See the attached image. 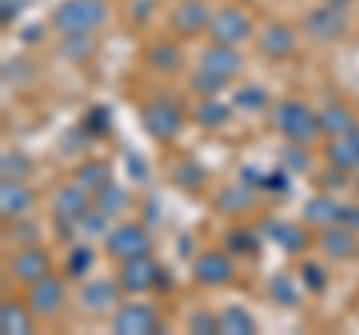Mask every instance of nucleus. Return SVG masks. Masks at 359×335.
Here are the masks:
<instances>
[{
  "label": "nucleus",
  "instance_id": "nucleus-14",
  "mask_svg": "<svg viewBox=\"0 0 359 335\" xmlns=\"http://www.w3.org/2000/svg\"><path fill=\"white\" fill-rule=\"evenodd\" d=\"M84 192H87L84 186H63L51 200L54 216L60 221H78L87 213V195Z\"/></svg>",
  "mask_w": 359,
  "mask_h": 335
},
{
  "label": "nucleus",
  "instance_id": "nucleus-12",
  "mask_svg": "<svg viewBox=\"0 0 359 335\" xmlns=\"http://www.w3.org/2000/svg\"><path fill=\"white\" fill-rule=\"evenodd\" d=\"M210 25V13L204 6V0H183L174 15H171V27L180 33V36H195Z\"/></svg>",
  "mask_w": 359,
  "mask_h": 335
},
{
  "label": "nucleus",
  "instance_id": "nucleus-44",
  "mask_svg": "<svg viewBox=\"0 0 359 335\" xmlns=\"http://www.w3.org/2000/svg\"><path fill=\"white\" fill-rule=\"evenodd\" d=\"M261 189H266V192H285V189H287L285 174H282V171H273V174H266V177H264V186H261Z\"/></svg>",
  "mask_w": 359,
  "mask_h": 335
},
{
  "label": "nucleus",
  "instance_id": "nucleus-3",
  "mask_svg": "<svg viewBox=\"0 0 359 335\" xmlns=\"http://www.w3.org/2000/svg\"><path fill=\"white\" fill-rule=\"evenodd\" d=\"M105 252L117 261H129L150 252V237L141 225H120L105 237Z\"/></svg>",
  "mask_w": 359,
  "mask_h": 335
},
{
  "label": "nucleus",
  "instance_id": "nucleus-18",
  "mask_svg": "<svg viewBox=\"0 0 359 335\" xmlns=\"http://www.w3.org/2000/svg\"><path fill=\"white\" fill-rule=\"evenodd\" d=\"M257 48H261L266 57L282 60V57H287V54L294 51V33H290L287 25H278V21H273V25L264 27L261 39H257Z\"/></svg>",
  "mask_w": 359,
  "mask_h": 335
},
{
  "label": "nucleus",
  "instance_id": "nucleus-47",
  "mask_svg": "<svg viewBox=\"0 0 359 335\" xmlns=\"http://www.w3.org/2000/svg\"><path fill=\"white\" fill-rule=\"evenodd\" d=\"M347 138H351V141L356 144V147H359V126H353L351 132H347Z\"/></svg>",
  "mask_w": 359,
  "mask_h": 335
},
{
  "label": "nucleus",
  "instance_id": "nucleus-29",
  "mask_svg": "<svg viewBox=\"0 0 359 335\" xmlns=\"http://www.w3.org/2000/svg\"><path fill=\"white\" fill-rule=\"evenodd\" d=\"M63 51V57H69V60H84L93 54V42H90V33H69L66 36V42L60 46Z\"/></svg>",
  "mask_w": 359,
  "mask_h": 335
},
{
  "label": "nucleus",
  "instance_id": "nucleus-25",
  "mask_svg": "<svg viewBox=\"0 0 359 335\" xmlns=\"http://www.w3.org/2000/svg\"><path fill=\"white\" fill-rule=\"evenodd\" d=\"M327 156H330V165L335 171H356L359 168V147L347 135L332 141L327 147Z\"/></svg>",
  "mask_w": 359,
  "mask_h": 335
},
{
  "label": "nucleus",
  "instance_id": "nucleus-41",
  "mask_svg": "<svg viewBox=\"0 0 359 335\" xmlns=\"http://www.w3.org/2000/svg\"><path fill=\"white\" fill-rule=\"evenodd\" d=\"M233 102H237L240 108H264L266 105V96H264V90L261 87H243V90L233 96Z\"/></svg>",
  "mask_w": 359,
  "mask_h": 335
},
{
  "label": "nucleus",
  "instance_id": "nucleus-39",
  "mask_svg": "<svg viewBox=\"0 0 359 335\" xmlns=\"http://www.w3.org/2000/svg\"><path fill=\"white\" fill-rule=\"evenodd\" d=\"M108 123H111V111L108 108H93L84 117V129L90 132V135H102V132H108Z\"/></svg>",
  "mask_w": 359,
  "mask_h": 335
},
{
  "label": "nucleus",
  "instance_id": "nucleus-7",
  "mask_svg": "<svg viewBox=\"0 0 359 335\" xmlns=\"http://www.w3.org/2000/svg\"><path fill=\"white\" fill-rule=\"evenodd\" d=\"M180 126H183V117H180V108L171 99H156L153 105L144 108V129H147L153 138H159V141L174 138Z\"/></svg>",
  "mask_w": 359,
  "mask_h": 335
},
{
  "label": "nucleus",
  "instance_id": "nucleus-2",
  "mask_svg": "<svg viewBox=\"0 0 359 335\" xmlns=\"http://www.w3.org/2000/svg\"><path fill=\"white\" fill-rule=\"evenodd\" d=\"M273 126L282 132V135L290 141V144H299V147H309V144L318 138L320 132V123H318V114L302 105V102H278L273 108Z\"/></svg>",
  "mask_w": 359,
  "mask_h": 335
},
{
  "label": "nucleus",
  "instance_id": "nucleus-17",
  "mask_svg": "<svg viewBox=\"0 0 359 335\" xmlns=\"http://www.w3.org/2000/svg\"><path fill=\"white\" fill-rule=\"evenodd\" d=\"M33 195L30 189L21 180H4L0 186V210H4V219H21L30 210Z\"/></svg>",
  "mask_w": 359,
  "mask_h": 335
},
{
  "label": "nucleus",
  "instance_id": "nucleus-43",
  "mask_svg": "<svg viewBox=\"0 0 359 335\" xmlns=\"http://www.w3.org/2000/svg\"><path fill=\"white\" fill-rule=\"evenodd\" d=\"M105 221H108V216H102L99 210H96V213H90V210H87V213L78 219V228L84 231V237H87V233H105Z\"/></svg>",
  "mask_w": 359,
  "mask_h": 335
},
{
  "label": "nucleus",
  "instance_id": "nucleus-13",
  "mask_svg": "<svg viewBox=\"0 0 359 335\" xmlns=\"http://www.w3.org/2000/svg\"><path fill=\"white\" fill-rule=\"evenodd\" d=\"M9 270H13V275L21 278V282H36V278L48 275V254L36 249V245H27V249L13 254Z\"/></svg>",
  "mask_w": 359,
  "mask_h": 335
},
{
  "label": "nucleus",
  "instance_id": "nucleus-38",
  "mask_svg": "<svg viewBox=\"0 0 359 335\" xmlns=\"http://www.w3.org/2000/svg\"><path fill=\"white\" fill-rule=\"evenodd\" d=\"M90 261H93V252H90L87 245H78V249H72V254H69L66 270H69V275H84L90 270Z\"/></svg>",
  "mask_w": 359,
  "mask_h": 335
},
{
  "label": "nucleus",
  "instance_id": "nucleus-24",
  "mask_svg": "<svg viewBox=\"0 0 359 335\" xmlns=\"http://www.w3.org/2000/svg\"><path fill=\"white\" fill-rule=\"evenodd\" d=\"M126 204H129V192H126V189H120V186H114V183H108L105 189H99L96 198H93V207L102 216H108V219L120 216L123 210H126Z\"/></svg>",
  "mask_w": 359,
  "mask_h": 335
},
{
  "label": "nucleus",
  "instance_id": "nucleus-48",
  "mask_svg": "<svg viewBox=\"0 0 359 335\" xmlns=\"http://www.w3.org/2000/svg\"><path fill=\"white\" fill-rule=\"evenodd\" d=\"M323 4H330V6H347V4H353V0H323Z\"/></svg>",
  "mask_w": 359,
  "mask_h": 335
},
{
  "label": "nucleus",
  "instance_id": "nucleus-31",
  "mask_svg": "<svg viewBox=\"0 0 359 335\" xmlns=\"http://www.w3.org/2000/svg\"><path fill=\"white\" fill-rule=\"evenodd\" d=\"M174 180H177L180 186H183V189H198L201 183L207 180V174L201 171V168H198L195 162H183V165H180L177 171H174Z\"/></svg>",
  "mask_w": 359,
  "mask_h": 335
},
{
  "label": "nucleus",
  "instance_id": "nucleus-5",
  "mask_svg": "<svg viewBox=\"0 0 359 335\" xmlns=\"http://www.w3.org/2000/svg\"><path fill=\"white\" fill-rule=\"evenodd\" d=\"M302 27H306V33H309L311 39L330 42V39H339L341 33L347 30V15H344V9H341V6L323 4V6L311 9V13L306 15Z\"/></svg>",
  "mask_w": 359,
  "mask_h": 335
},
{
  "label": "nucleus",
  "instance_id": "nucleus-37",
  "mask_svg": "<svg viewBox=\"0 0 359 335\" xmlns=\"http://www.w3.org/2000/svg\"><path fill=\"white\" fill-rule=\"evenodd\" d=\"M189 332H198V335H216L219 332V317L207 315V311H195L189 317Z\"/></svg>",
  "mask_w": 359,
  "mask_h": 335
},
{
  "label": "nucleus",
  "instance_id": "nucleus-34",
  "mask_svg": "<svg viewBox=\"0 0 359 335\" xmlns=\"http://www.w3.org/2000/svg\"><path fill=\"white\" fill-rule=\"evenodd\" d=\"M228 249L237 254H252L257 252V237L252 231H231L228 233Z\"/></svg>",
  "mask_w": 359,
  "mask_h": 335
},
{
  "label": "nucleus",
  "instance_id": "nucleus-19",
  "mask_svg": "<svg viewBox=\"0 0 359 335\" xmlns=\"http://www.w3.org/2000/svg\"><path fill=\"white\" fill-rule=\"evenodd\" d=\"M264 231L273 237L285 252H302L309 245V233L297 228V225H287V221H266Z\"/></svg>",
  "mask_w": 359,
  "mask_h": 335
},
{
  "label": "nucleus",
  "instance_id": "nucleus-4",
  "mask_svg": "<svg viewBox=\"0 0 359 335\" xmlns=\"http://www.w3.org/2000/svg\"><path fill=\"white\" fill-rule=\"evenodd\" d=\"M207 30H210L212 42H219V46H237L240 39L249 36L252 21H249V15H245L243 9L228 6V9H222V13H216L210 18Z\"/></svg>",
  "mask_w": 359,
  "mask_h": 335
},
{
  "label": "nucleus",
  "instance_id": "nucleus-35",
  "mask_svg": "<svg viewBox=\"0 0 359 335\" xmlns=\"http://www.w3.org/2000/svg\"><path fill=\"white\" fill-rule=\"evenodd\" d=\"M222 87H224L222 78L210 75V72H204V69H198V72L192 75V90L201 93V96H212V93H219Z\"/></svg>",
  "mask_w": 359,
  "mask_h": 335
},
{
  "label": "nucleus",
  "instance_id": "nucleus-28",
  "mask_svg": "<svg viewBox=\"0 0 359 335\" xmlns=\"http://www.w3.org/2000/svg\"><path fill=\"white\" fill-rule=\"evenodd\" d=\"M147 63L156 66L159 72H177L180 63H183V54H180V48L171 46V42H153L147 51Z\"/></svg>",
  "mask_w": 359,
  "mask_h": 335
},
{
  "label": "nucleus",
  "instance_id": "nucleus-20",
  "mask_svg": "<svg viewBox=\"0 0 359 335\" xmlns=\"http://www.w3.org/2000/svg\"><path fill=\"white\" fill-rule=\"evenodd\" d=\"M30 315L33 311L21 308L18 303H4V308H0V332L4 335H27L33 329Z\"/></svg>",
  "mask_w": 359,
  "mask_h": 335
},
{
  "label": "nucleus",
  "instance_id": "nucleus-33",
  "mask_svg": "<svg viewBox=\"0 0 359 335\" xmlns=\"http://www.w3.org/2000/svg\"><path fill=\"white\" fill-rule=\"evenodd\" d=\"M30 174V165L21 153H6L4 156V180H21Z\"/></svg>",
  "mask_w": 359,
  "mask_h": 335
},
{
  "label": "nucleus",
  "instance_id": "nucleus-26",
  "mask_svg": "<svg viewBox=\"0 0 359 335\" xmlns=\"http://www.w3.org/2000/svg\"><path fill=\"white\" fill-rule=\"evenodd\" d=\"M219 332L224 335H252L255 332V320L245 308L240 306H228L219 315Z\"/></svg>",
  "mask_w": 359,
  "mask_h": 335
},
{
  "label": "nucleus",
  "instance_id": "nucleus-32",
  "mask_svg": "<svg viewBox=\"0 0 359 335\" xmlns=\"http://www.w3.org/2000/svg\"><path fill=\"white\" fill-rule=\"evenodd\" d=\"M269 296H273L276 303H282V306H290V303H297V287L290 285V278L278 275V278L269 282Z\"/></svg>",
  "mask_w": 359,
  "mask_h": 335
},
{
  "label": "nucleus",
  "instance_id": "nucleus-6",
  "mask_svg": "<svg viewBox=\"0 0 359 335\" xmlns=\"http://www.w3.org/2000/svg\"><path fill=\"white\" fill-rule=\"evenodd\" d=\"M159 278H162L159 264H156L153 258H147V254L129 258L120 266V287L129 290V294H144V290L159 285Z\"/></svg>",
  "mask_w": 359,
  "mask_h": 335
},
{
  "label": "nucleus",
  "instance_id": "nucleus-21",
  "mask_svg": "<svg viewBox=\"0 0 359 335\" xmlns=\"http://www.w3.org/2000/svg\"><path fill=\"white\" fill-rule=\"evenodd\" d=\"M255 186H231L216 198V207L222 210L224 216H240L245 213L252 204H255V195H252Z\"/></svg>",
  "mask_w": 359,
  "mask_h": 335
},
{
  "label": "nucleus",
  "instance_id": "nucleus-46",
  "mask_svg": "<svg viewBox=\"0 0 359 335\" xmlns=\"http://www.w3.org/2000/svg\"><path fill=\"white\" fill-rule=\"evenodd\" d=\"M18 0H4V13H0V18H4L6 21V25H9V21H13L15 15H18Z\"/></svg>",
  "mask_w": 359,
  "mask_h": 335
},
{
  "label": "nucleus",
  "instance_id": "nucleus-45",
  "mask_svg": "<svg viewBox=\"0 0 359 335\" xmlns=\"http://www.w3.org/2000/svg\"><path fill=\"white\" fill-rule=\"evenodd\" d=\"M341 221L347 228H359V207H341Z\"/></svg>",
  "mask_w": 359,
  "mask_h": 335
},
{
  "label": "nucleus",
  "instance_id": "nucleus-42",
  "mask_svg": "<svg viewBox=\"0 0 359 335\" xmlns=\"http://www.w3.org/2000/svg\"><path fill=\"white\" fill-rule=\"evenodd\" d=\"M9 237L18 240V242H33L39 237V225H36V221H13Z\"/></svg>",
  "mask_w": 359,
  "mask_h": 335
},
{
  "label": "nucleus",
  "instance_id": "nucleus-9",
  "mask_svg": "<svg viewBox=\"0 0 359 335\" xmlns=\"http://www.w3.org/2000/svg\"><path fill=\"white\" fill-rule=\"evenodd\" d=\"M159 329V317L150 306H123L114 317V332L117 335H150Z\"/></svg>",
  "mask_w": 359,
  "mask_h": 335
},
{
  "label": "nucleus",
  "instance_id": "nucleus-8",
  "mask_svg": "<svg viewBox=\"0 0 359 335\" xmlns=\"http://www.w3.org/2000/svg\"><path fill=\"white\" fill-rule=\"evenodd\" d=\"M63 303V285L51 275H42L36 282H30L27 290V308L33 311L36 317H51L54 311L60 308Z\"/></svg>",
  "mask_w": 359,
  "mask_h": 335
},
{
  "label": "nucleus",
  "instance_id": "nucleus-23",
  "mask_svg": "<svg viewBox=\"0 0 359 335\" xmlns=\"http://www.w3.org/2000/svg\"><path fill=\"white\" fill-rule=\"evenodd\" d=\"M318 123H320V129L327 132V135H347V132L356 126L353 114L344 105H327L318 114Z\"/></svg>",
  "mask_w": 359,
  "mask_h": 335
},
{
  "label": "nucleus",
  "instance_id": "nucleus-11",
  "mask_svg": "<svg viewBox=\"0 0 359 335\" xmlns=\"http://www.w3.org/2000/svg\"><path fill=\"white\" fill-rule=\"evenodd\" d=\"M192 275L198 278L201 285L219 287V285H224V282H228V278L233 275V264H231L228 254H222V252H207V254H201V258L195 261Z\"/></svg>",
  "mask_w": 359,
  "mask_h": 335
},
{
  "label": "nucleus",
  "instance_id": "nucleus-30",
  "mask_svg": "<svg viewBox=\"0 0 359 335\" xmlns=\"http://www.w3.org/2000/svg\"><path fill=\"white\" fill-rule=\"evenodd\" d=\"M195 117L201 126H222V123L231 117V111H228V105L216 102V99H207V102L195 111Z\"/></svg>",
  "mask_w": 359,
  "mask_h": 335
},
{
  "label": "nucleus",
  "instance_id": "nucleus-16",
  "mask_svg": "<svg viewBox=\"0 0 359 335\" xmlns=\"http://www.w3.org/2000/svg\"><path fill=\"white\" fill-rule=\"evenodd\" d=\"M120 299V287L111 282H90L81 287V308L90 315H105L108 308H114Z\"/></svg>",
  "mask_w": 359,
  "mask_h": 335
},
{
  "label": "nucleus",
  "instance_id": "nucleus-22",
  "mask_svg": "<svg viewBox=\"0 0 359 335\" xmlns=\"http://www.w3.org/2000/svg\"><path fill=\"white\" fill-rule=\"evenodd\" d=\"M306 219L311 221V225H320V228H330V225H339L341 221V207L335 204L332 198H311L306 204Z\"/></svg>",
  "mask_w": 359,
  "mask_h": 335
},
{
  "label": "nucleus",
  "instance_id": "nucleus-27",
  "mask_svg": "<svg viewBox=\"0 0 359 335\" xmlns=\"http://www.w3.org/2000/svg\"><path fill=\"white\" fill-rule=\"evenodd\" d=\"M75 180H78V186H84L87 192H99V189H105L111 183V168L105 162H84L75 171Z\"/></svg>",
  "mask_w": 359,
  "mask_h": 335
},
{
  "label": "nucleus",
  "instance_id": "nucleus-1",
  "mask_svg": "<svg viewBox=\"0 0 359 335\" xmlns=\"http://www.w3.org/2000/svg\"><path fill=\"white\" fill-rule=\"evenodd\" d=\"M108 6L105 0H63V4L51 13L54 27L60 33H93L105 25Z\"/></svg>",
  "mask_w": 359,
  "mask_h": 335
},
{
  "label": "nucleus",
  "instance_id": "nucleus-10",
  "mask_svg": "<svg viewBox=\"0 0 359 335\" xmlns=\"http://www.w3.org/2000/svg\"><path fill=\"white\" fill-rule=\"evenodd\" d=\"M201 69L222 78V81L228 84L233 75H240L243 57H240V51L233 46H219V42H216L210 51H204V57H201Z\"/></svg>",
  "mask_w": 359,
  "mask_h": 335
},
{
  "label": "nucleus",
  "instance_id": "nucleus-15",
  "mask_svg": "<svg viewBox=\"0 0 359 335\" xmlns=\"http://www.w3.org/2000/svg\"><path fill=\"white\" fill-rule=\"evenodd\" d=\"M320 249L330 254V258L335 261H341V258H351L353 252H359V242L353 237V228H347V225H330V228H323V237H320Z\"/></svg>",
  "mask_w": 359,
  "mask_h": 335
},
{
  "label": "nucleus",
  "instance_id": "nucleus-49",
  "mask_svg": "<svg viewBox=\"0 0 359 335\" xmlns=\"http://www.w3.org/2000/svg\"><path fill=\"white\" fill-rule=\"evenodd\" d=\"M356 192H359V177H356Z\"/></svg>",
  "mask_w": 359,
  "mask_h": 335
},
{
  "label": "nucleus",
  "instance_id": "nucleus-40",
  "mask_svg": "<svg viewBox=\"0 0 359 335\" xmlns=\"http://www.w3.org/2000/svg\"><path fill=\"white\" fill-rule=\"evenodd\" d=\"M282 162L290 168V171H309L311 156L306 150H299V144H290V147L282 153Z\"/></svg>",
  "mask_w": 359,
  "mask_h": 335
},
{
  "label": "nucleus",
  "instance_id": "nucleus-36",
  "mask_svg": "<svg viewBox=\"0 0 359 335\" xmlns=\"http://www.w3.org/2000/svg\"><path fill=\"white\" fill-rule=\"evenodd\" d=\"M299 278H302V285H306L309 290H314V294H320V290L327 287V273H323L320 264H311V261H309L306 266H302Z\"/></svg>",
  "mask_w": 359,
  "mask_h": 335
}]
</instances>
